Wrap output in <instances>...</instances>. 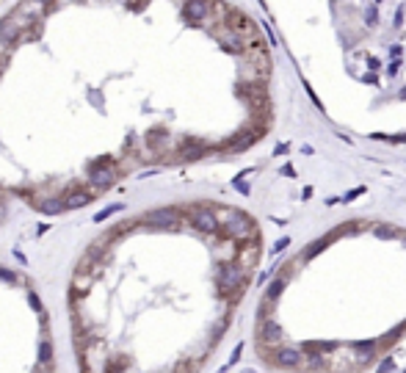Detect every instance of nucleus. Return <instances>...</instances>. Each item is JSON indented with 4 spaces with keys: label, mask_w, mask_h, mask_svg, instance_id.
Listing matches in <instances>:
<instances>
[{
    "label": "nucleus",
    "mask_w": 406,
    "mask_h": 373,
    "mask_svg": "<svg viewBox=\"0 0 406 373\" xmlns=\"http://www.w3.org/2000/svg\"><path fill=\"white\" fill-rule=\"evenodd\" d=\"M224 0H17L0 17V191L44 216L144 166L224 152L191 116L202 53L249 44Z\"/></svg>",
    "instance_id": "1"
},
{
    "label": "nucleus",
    "mask_w": 406,
    "mask_h": 373,
    "mask_svg": "<svg viewBox=\"0 0 406 373\" xmlns=\"http://www.w3.org/2000/svg\"><path fill=\"white\" fill-rule=\"evenodd\" d=\"M282 327L279 323L274 321V318H263L260 323H257V343H260V346H266V348H271V346H279L282 343Z\"/></svg>",
    "instance_id": "2"
},
{
    "label": "nucleus",
    "mask_w": 406,
    "mask_h": 373,
    "mask_svg": "<svg viewBox=\"0 0 406 373\" xmlns=\"http://www.w3.org/2000/svg\"><path fill=\"white\" fill-rule=\"evenodd\" d=\"M323 368L329 373H351V370H360L357 368V357L354 354H329L326 359H323Z\"/></svg>",
    "instance_id": "3"
},
{
    "label": "nucleus",
    "mask_w": 406,
    "mask_h": 373,
    "mask_svg": "<svg viewBox=\"0 0 406 373\" xmlns=\"http://www.w3.org/2000/svg\"><path fill=\"white\" fill-rule=\"evenodd\" d=\"M304 362H307V357H304L301 351H296V348H282V351H276V357H274V365L287 368V370L304 368Z\"/></svg>",
    "instance_id": "4"
},
{
    "label": "nucleus",
    "mask_w": 406,
    "mask_h": 373,
    "mask_svg": "<svg viewBox=\"0 0 406 373\" xmlns=\"http://www.w3.org/2000/svg\"><path fill=\"white\" fill-rule=\"evenodd\" d=\"M340 232H343V229H334V232L332 235H323V238H318V241H313V246H310L307 249V252H304V260H313L315 257V254L318 252H321V249H326L329 246V241H332V238H337V235Z\"/></svg>",
    "instance_id": "5"
},
{
    "label": "nucleus",
    "mask_w": 406,
    "mask_h": 373,
    "mask_svg": "<svg viewBox=\"0 0 406 373\" xmlns=\"http://www.w3.org/2000/svg\"><path fill=\"white\" fill-rule=\"evenodd\" d=\"M365 25H368V28L379 25V6H376V3H370L368 9H365Z\"/></svg>",
    "instance_id": "6"
},
{
    "label": "nucleus",
    "mask_w": 406,
    "mask_h": 373,
    "mask_svg": "<svg viewBox=\"0 0 406 373\" xmlns=\"http://www.w3.org/2000/svg\"><path fill=\"white\" fill-rule=\"evenodd\" d=\"M365 191H368V188H365V185H357V188H351V191L345 194V197L340 199V202H354V199H357V197H362Z\"/></svg>",
    "instance_id": "7"
},
{
    "label": "nucleus",
    "mask_w": 406,
    "mask_h": 373,
    "mask_svg": "<svg viewBox=\"0 0 406 373\" xmlns=\"http://www.w3.org/2000/svg\"><path fill=\"white\" fill-rule=\"evenodd\" d=\"M401 67H403V64H401V58H392V61L387 64V78H395V75L401 72Z\"/></svg>",
    "instance_id": "8"
},
{
    "label": "nucleus",
    "mask_w": 406,
    "mask_h": 373,
    "mask_svg": "<svg viewBox=\"0 0 406 373\" xmlns=\"http://www.w3.org/2000/svg\"><path fill=\"white\" fill-rule=\"evenodd\" d=\"M6 213H9V197H6L3 191H0V224H3Z\"/></svg>",
    "instance_id": "9"
},
{
    "label": "nucleus",
    "mask_w": 406,
    "mask_h": 373,
    "mask_svg": "<svg viewBox=\"0 0 406 373\" xmlns=\"http://www.w3.org/2000/svg\"><path fill=\"white\" fill-rule=\"evenodd\" d=\"M365 64H368L370 72H379V69H381V61H379L376 56H368V58H365Z\"/></svg>",
    "instance_id": "10"
},
{
    "label": "nucleus",
    "mask_w": 406,
    "mask_h": 373,
    "mask_svg": "<svg viewBox=\"0 0 406 373\" xmlns=\"http://www.w3.org/2000/svg\"><path fill=\"white\" fill-rule=\"evenodd\" d=\"M403 14H406V9H403V6H398L395 20H392V28H401V25H403Z\"/></svg>",
    "instance_id": "11"
},
{
    "label": "nucleus",
    "mask_w": 406,
    "mask_h": 373,
    "mask_svg": "<svg viewBox=\"0 0 406 373\" xmlns=\"http://www.w3.org/2000/svg\"><path fill=\"white\" fill-rule=\"evenodd\" d=\"M376 235H379V238H392L395 229H392V227H376Z\"/></svg>",
    "instance_id": "12"
},
{
    "label": "nucleus",
    "mask_w": 406,
    "mask_h": 373,
    "mask_svg": "<svg viewBox=\"0 0 406 373\" xmlns=\"http://www.w3.org/2000/svg\"><path fill=\"white\" fill-rule=\"evenodd\" d=\"M290 246V238H282V241H276V246H274V254H279V252H285V249Z\"/></svg>",
    "instance_id": "13"
},
{
    "label": "nucleus",
    "mask_w": 406,
    "mask_h": 373,
    "mask_svg": "<svg viewBox=\"0 0 406 373\" xmlns=\"http://www.w3.org/2000/svg\"><path fill=\"white\" fill-rule=\"evenodd\" d=\"M401 53H403L401 44H390V58H401Z\"/></svg>",
    "instance_id": "14"
},
{
    "label": "nucleus",
    "mask_w": 406,
    "mask_h": 373,
    "mask_svg": "<svg viewBox=\"0 0 406 373\" xmlns=\"http://www.w3.org/2000/svg\"><path fill=\"white\" fill-rule=\"evenodd\" d=\"M395 368V362H392V359H384V362L379 365V373H387V370H392Z\"/></svg>",
    "instance_id": "15"
},
{
    "label": "nucleus",
    "mask_w": 406,
    "mask_h": 373,
    "mask_svg": "<svg viewBox=\"0 0 406 373\" xmlns=\"http://www.w3.org/2000/svg\"><path fill=\"white\" fill-rule=\"evenodd\" d=\"M282 174H285V177H296V169H293L290 163H285V166H282Z\"/></svg>",
    "instance_id": "16"
},
{
    "label": "nucleus",
    "mask_w": 406,
    "mask_h": 373,
    "mask_svg": "<svg viewBox=\"0 0 406 373\" xmlns=\"http://www.w3.org/2000/svg\"><path fill=\"white\" fill-rule=\"evenodd\" d=\"M285 152H287V144H276L274 155H285Z\"/></svg>",
    "instance_id": "17"
},
{
    "label": "nucleus",
    "mask_w": 406,
    "mask_h": 373,
    "mask_svg": "<svg viewBox=\"0 0 406 373\" xmlns=\"http://www.w3.org/2000/svg\"><path fill=\"white\" fill-rule=\"evenodd\" d=\"M401 100H406V86H403V91H401Z\"/></svg>",
    "instance_id": "18"
},
{
    "label": "nucleus",
    "mask_w": 406,
    "mask_h": 373,
    "mask_svg": "<svg viewBox=\"0 0 406 373\" xmlns=\"http://www.w3.org/2000/svg\"><path fill=\"white\" fill-rule=\"evenodd\" d=\"M373 3H376V6H379V3H384V0H373Z\"/></svg>",
    "instance_id": "19"
},
{
    "label": "nucleus",
    "mask_w": 406,
    "mask_h": 373,
    "mask_svg": "<svg viewBox=\"0 0 406 373\" xmlns=\"http://www.w3.org/2000/svg\"><path fill=\"white\" fill-rule=\"evenodd\" d=\"M0 3H6V0H0Z\"/></svg>",
    "instance_id": "20"
}]
</instances>
